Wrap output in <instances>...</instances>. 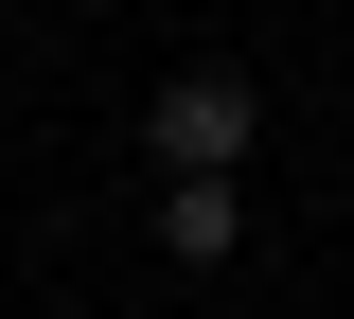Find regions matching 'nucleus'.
I'll use <instances>...</instances> for the list:
<instances>
[{"label":"nucleus","mask_w":354,"mask_h":319,"mask_svg":"<svg viewBox=\"0 0 354 319\" xmlns=\"http://www.w3.org/2000/svg\"><path fill=\"white\" fill-rule=\"evenodd\" d=\"M160 248H177V266H230V248H248V195H230V178H177L160 195Z\"/></svg>","instance_id":"f03ea898"},{"label":"nucleus","mask_w":354,"mask_h":319,"mask_svg":"<svg viewBox=\"0 0 354 319\" xmlns=\"http://www.w3.org/2000/svg\"><path fill=\"white\" fill-rule=\"evenodd\" d=\"M248 142H266V89H248V71H177V89H160V178H248Z\"/></svg>","instance_id":"f257e3e1"}]
</instances>
